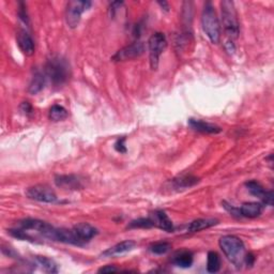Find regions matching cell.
<instances>
[{
    "label": "cell",
    "instance_id": "cell-17",
    "mask_svg": "<svg viewBox=\"0 0 274 274\" xmlns=\"http://www.w3.org/2000/svg\"><path fill=\"white\" fill-rule=\"evenodd\" d=\"M219 224V220L217 219H198L190 223L188 226L189 233H198L205 231L207 228L216 226Z\"/></svg>",
    "mask_w": 274,
    "mask_h": 274
},
{
    "label": "cell",
    "instance_id": "cell-30",
    "mask_svg": "<svg viewBox=\"0 0 274 274\" xmlns=\"http://www.w3.org/2000/svg\"><path fill=\"white\" fill-rule=\"evenodd\" d=\"M118 269L115 268V267L113 266H106V267H103V268H101L99 270L100 273H112V272H117Z\"/></svg>",
    "mask_w": 274,
    "mask_h": 274
},
{
    "label": "cell",
    "instance_id": "cell-7",
    "mask_svg": "<svg viewBox=\"0 0 274 274\" xmlns=\"http://www.w3.org/2000/svg\"><path fill=\"white\" fill-rule=\"evenodd\" d=\"M26 195L28 198L40 203L54 204L58 201V197L55 192L51 190L46 184H38L29 188L26 191Z\"/></svg>",
    "mask_w": 274,
    "mask_h": 274
},
{
    "label": "cell",
    "instance_id": "cell-9",
    "mask_svg": "<svg viewBox=\"0 0 274 274\" xmlns=\"http://www.w3.org/2000/svg\"><path fill=\"white\" fill-rule=\"evenodd\" d=\"M16 42L21 53L26 56H32L34 54V42L24 29H19L16 33Z\"/></svg>",
    "mask_w": 274,
    "mask_h": 274
},
{
    "label": "cell",
    "instance_id": "cell-27",
    "mask_svg": "<svg viewBox=\"0 0 274 274\" xmlns=\"http://www.w3.org/2000/svg\"><path fill=\"white\" fill-rule=\"evenodd\" d=\"M273 199H274L273 191H268V192H266L265 197L263 198V202H264V204H265V205L273 206Z\"/></svg>",
    "mask_w": 274,
    "mask_h": 274
},
{
    "label": "cell",
    "instance_id": "cell-20",
    "mask_svg": "<svg viewBox=\"0 0 274 274\" xmlns=\"http://www.w3.org/2000/svg\"><path fill=\"white\" fill-rule=\"evenodd\" d=\"M221 269V258L217 252H209L207 258V271L217 273Z\"/></svg>",
    "mask_w": 274,
    "mask_h": 274
},
{
    "label": "cell",
    "instance_id": "cell-11",
    "mask_svg": "<svg viewBox=\"0 0 274 274\" xmlns=\"http://www.w3.org/2000/svg\"><path fill=\"white\" fill-rule=\"evenodd\" d=\"M149 218L153 222L154 227H159L160 229H163V231L167 233L174 232L173 222L168 218V216L164 211L162 210L154 211Z\"/></svg>",
    "mask_w": 274,
    "mask_h": 274
},
{
    "label": "cell",
    "instance_id": "cell-14",
    "mask_svg": "<svg viewBox=\"0 0 274 274\" xmlns=\"http://www.w3.org/2000/svg\"><path fill=\"white\" fill-rule=\"evenodd\" d=\"M74 231H75L78 238L84 244H86L88 241H90L92 238L98 235L97 228H94L90 224L88 223H79L76 226H74Z\"/></svg>",
    "mask_w": 274,
    "mask_h": 274
},
{
    "label": "cell",
    "instance_id": "cell-13",
    "mask_svg": "<svg viewBox=\"0 0 274 274\" xmlns=\"http://www.w3.org/2000/svg\"><path fill=\"white\" fill-rule=\"evenodd\" d=\"M135 247H136V243L134 241H132V240L122 241L120 243H117L116 246L109 248L105 252H103L102 256H104V257L119 256V255L128 253V252H131Z\"/></svg>",
    "mask_w": 274,
    "mask_h": 274
},
{
    "label": "cell",
    "instance_id": "cell-16",
    "mask_svg": "<svg viewBox=\"0 0 274 274\" xmlns=\"http://www.w3.org/2000/svg\"><path fill=\"white\" fill-rule=\"evenodd\" d=\"M264 211V206L261 203H246L243 204L240 208V217L255 219L261 216Z\"/></svg>",
    "mask_w": 274,
    "mask_h": 274
},
{
    "label": "cell",
    "instance_id": "cell-32",
    "mask_svg": "<svg viewBox=\"0 0 274 274\" xmlns=\"http://www.w3.org/2000/svg\"><path fill=\"white\" fill-rule=\"evenodd\" d=\"M159 4L162 6V8H164V10H165V11H168V10H169V5H168V3H167V2H165V1H163V2H162V1H160V2H159Z\"/></svg>",
    "mask_w": 274,
    "mask_h": 274
},
{
    "label": "cell",
    "instance_id": "cell-8",
    "mask_svg": "<svg viewBox=\"0 0 274 274\" xmlns=\"http://www.w3.org/2000/svg\"><path fill=\"white\" fill-rule=\"evenodd\" d=\"M145 53V45L143 42H134L130 44V45L118 50L117 53L113 56L114 61H125L132 60L142 56Z\"/></svg>",
    "mask_w": 274,
    "mask_h": 274
},
{
    "label": "cell",
    "instance_id": "cell-22",
    "mask_svg": "<svg viewBox=\"0 0 274 274\" xmlns=\"http://www.w3.org/2000/svg\"><path fill=\"white\" fill-rule=\"evenodd\" d=\"M35 261L40 266H42V268L46 272H48V273H57L58 272L56 263L54 261H51L50 258L44 257V256H36Z\"/></svg>",
    "mask_w": 274,
    "mask_h": 274
},
{
    "label": "cell",
    "instance_id": "cell-10",
    "mask_svg": "<svg viewBox=\"0 0 274 274\" xmlns=\"http://www.w3.org/2000/svg\"><path fill=\"white\" fill-rule=\"evenodd\" d=\"M56 186L65 190H79L83 188V181L80 178L74 175L57 176L55 178Z\"/></svg>",
    "mask_w": 274,
    "mask_h": 274
},
{
    "label": "cell",
    "instance_id": "cell-23",
    "mask_svg": "<svg viewBox=\"0 0 274 274\" xmlns=\"http://www.w3.org/2000/svg\"><path fill=\"white\" fill-rule=\"evenodd\" d=\"M246 186L252 195L259 197L263 201V198L265 197V194H266V191L261 183L255 181V180H251L246 183Z\"/></svg>",
    "mask_w": 274,
    "mask_h": 274
},
{
    "label": "cell",
    "instance_id": "cell-18",
    "mask_svg": "<svg viewBox=\"0 0 274 274\" xmlns=\"http://www.w3.org/2000/svg\"><path fill=\"white\" fill-rule=\"evenodd\" d=\"M45 83H46L45 73H42L39 71L35 72L30 81V84H29V88H28L29 93L31 94L39 93L44 88V86H45Z\"/></svg>",
    "mask_w": 274,
    "mask_h": 274
},
{
    "label": "cell",
    "instance_id": "cell-21",
    "mask_svg": "<svg viewBox=\"0 0 274 274\" xmlns=\"http://www.w3.org/2000/svg\"><path fill=\"white\" fill-rule=\"evenodd\" d=\"M68 117V112L61 105H53L49 109V119L54 122L64 120Z\"/></svg>",
    "mask_w": 274,
    "mask_h": 274
},
{
    "label": "cell",
    "instance_id": "cell-19",
    "mask_svg": "<svg viewBox=\"0 0 274 274\" xmlns=\"http://www.w3.org/2000/svg\"><path fill=\"white\" fill-rule=\"evenodd\" d=\"M173 263L180 268H190L193 264V254L189 251H181L174 256Z\"/></svg>",
    "mask_w": 274,
    "mask_h": 274
},
{
    "label": "cell",
    "instance_id": "cell-2",
    "mask_svg": "<svg viewBox=\"0 0 274 274\" xmlns=\"http://www.w3.org/2000/svg\"><path fill=\"white\" fill-rule=\"evenodd\" d=\"M44 73L54 86H61L70 76V66L64 59L53 57L46 62Z\"/></svg>",
    "mask_w": 274,
    "mask_h": 274
},
{
    "label": "cell",
    "instance_id": "cell-1",
    "mask_svg": "<svg viewBox=\"0 0 274 274\" xmlns=\"http://www.w3.org/2000/svg\"><path fill=\"white\" fill-rule=\"evenodd\" d=\"M220 248L223 251V253L231 263L236 267H241L244 264L246 259V247H244L243 241L236 236L227 235L222 237L219 241Z\"/></svg>",
    "mask_w": 274,
    "mask_h": 274
},
{
    "label": "cell",
    "instance_id": "cell-31",
    "mask_svg": "<svg viewBox=\"0 0 274 274\" xmlns=\"http://www.w3.org/2000/svg\"><path fill=\"white\" fill-rule=\"evenodd\" d=\"M255 262V257L253 254H247L246 259H244V264H247L248 266H253Z\"/></svg>",
    "mask_w": 274,
    "mask_h": 274
},
{
    "label": "cell",
    "instance_id": "cell-4",
    "mask_svg": "<svg viewBox=\"0 0 274 274\" xmlns=\"http://www.w3.org/2000/svg\"><path fill=\"white\" fill-rule=\"evenodd\" d=\"M202 25L204 32L213 44H218L221 39V25L211 2H207L202 14Z\"/></svg>",
    "mask_w": 274,
    "mask_h": 274
},
{
    "label": "cell",
    "instance_id": "cell-28",
    "mask_svg": "<svg viewBox=\"0 0 274 274\" xmlns=\"http://www.w3.org/2000/svg\"><path fill=\"white\" fill-rule=\"evenodd\" d=\"M124 138H121V139H118L117 140V143L115 144V148H116V150L118 152H120V153H125L127 152V148H125L124 146Z\"/></svg>",
    "mask_w": 274,
    "mask_h": 274
},
{
    "label": "cell",
    "instance_id": "cell-5",
    "mask_svg": "<svg viewBox=\"0 0 274 274\" xmlns=\"http://www.w3.org/2000/svg\"><path fill=\"white\" fill-rule=\"evenodd\" d=\"M167 46V40L164 33L155 32L150 36L148 41V47H149V57H150V65L152 70H157L159 66L160 57L163 51Z\"/></svg>",
    "mask_w": 274,
    "mask_h": 274
},
{
    "label": "cell",
    "instance_id": "cell-29",
    "mask_svg": "<svg viewBox=\"0 0 274 274\" xmlns=\"http://www.w3.org/2000/svg\"><path fill=\"white\" fill-rule=\"evenodd\" d=\"M20 109H21V112H23L25 115H29V114L32 113V106L29 104L28 102H24L23 104L20 105Z\"/></svg>",
    "mask_w": 274,
    "mask_h": 274
},
{
    "label": "cell",
    "instance_id": "cell-12",
    "mask_svg": "<svg viewBox=\"0 0 274 274\" xmlns=\"http://www.w3.org/2000/svg\"><path fill=\"white\" fill-rule=\"evenodd\" d=\"M199 182V179L192 175H183L175 178V179L170 180V188L176 191L187 190L192 187H194L195 184Z\"/></svg>",
    "mask_w": 274,
    "mask_h": 274
},
{
    "label": "cell",
    "instance_id": "cell-24",
    "mask_svg": "<svg viewBox=\"0 0 274 274\" xmlns=\"http://www.w3.org/2000/svg\"><path fill=\"white\" fill-rule=\"evenodd\" d=\"M154 227L153 222L150 218H140L132 221L128 228H151Z\"/></svg>",
    "mask_w": 274,
    "mask_h": 274
},
{
    "label": "cell",
    "instance_id": "cell-6",
    "mask_svg": "<svg viewBox=\"0 0 274 274\" xmlns=\"http://www.w3.org/2000/svg\"><path fill=\"white\" fill-rule=\"evenodd\" d=\"M91 6L90 1H79L73 0L68 2L65 9V20L70 28H76L79 24L81 15Z\"/></svg>",
    "mask_w": 274,
    "mask_h": 274
},
{
    "label": "cell",
    "instance_id": "cell-15",
    "mask_svg": "<svg viewBox=\"0 0 274 274\" xmlns=\"http://www.w3.org/2000/svg\"><path fill=\"white\" fill-rule=\"evenodd\" d=\"M190 127L197 131V132H202L206 133V134H218V133L222 132V129L218 125L206 122L203 120H197V119H190L189 120Z\"/></svg>",
    "mask_w": 274,
    "mask_h": 274
},
{
    "label": "cell",
    "instance_id": "cell-3",
    "mask_svg": "<svg viewBox=\"0 0 274 274\" xmlns=\"http://www.w3.org/2000/svg\"><path fill=\"white\" fill-rule=\"evenodd\" d=\"M222 10V21L223 27L228 38L233 41L237 39L240 33V25L238 20V14H237L235 3L231 0H223L221 2Z\"/></svg>",
    "mask_w": 274,
    "mask_h": 274
},
{
    "label": "cell",
    "instance_id": "cell-25",
    "mask_svg": "<svg viewBox=\"0 0 274 274\" xmlns=\"http://www.w3.org/2000/svg\"><path fill=\"white\" fill-rule=\"evenodd\" d=\"M149 249L153 254L163 255V254H166L167 252L172 249V246H170L168 242H157V243H153Z\"/></svg>",
    "mask_w": 274,
    "mask_h": 274
},
{
    "label": "cell",
    "instance_id": "cell-26",
    "mask_svg": "<svg viewBox=\"0 0 274 274\" xmlns=\"http://www.w3.org/2000/svg\"><path fill=\"white\" fill-rule=\"evenodd\" d=\"M18 16L19 18L24 21V23L28 24L29 21V18H28V15H27V11H26V8H25V4L23 2L19 3V9H18Z\"/></svg>",
    "mask_w": 274,
    "mask_h": 274
}]
</instances>
